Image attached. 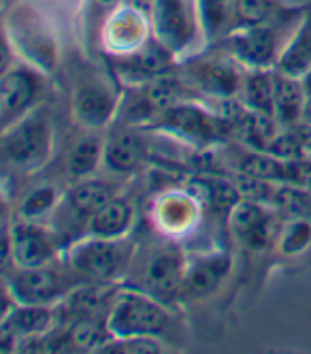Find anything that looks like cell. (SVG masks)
Masks as SVG:
<instances>
[{
  "label": "cell",
  "instance_id": "31",
  "mask_svg": "<svg viewBox=\"0 0 311 354\" xmlns=\"http://www.w3.org/2000/svg\"><path fill=\"white\" fill-rule=\"evenodd\" d=\"M232 5V30L249 28L271 21L273 0H230Z\"/></svg>",
  "mask_w": 311,
  "mask_h": 354
},
{
  "label": "cell",
  "instance_id": "5",
  "mask_svg": "<svg viewBox=\"0 0 311 354\" xmlns=\"http://www.w3.org/2000/svg\"><path fill=\"white\" fill-rule=\"evenodd\" d=\"M5 41L13 58L47 75L58 66L60 49L49 19L30 5H15L5 17Z\"/></svg>",
  "mask_w": 311,
  "mask_h": 354
},
{
  "label": "cell",
  "instance_id": "19",
  "mask_svg": "<svg viewBox=\"0 0 311 354\" xmlns=\"http://www.w3.org/2000/svg\"><path fill=\"white\" fill-rule=\"evenodd\" d=\"M111 60H113V73L117 75V82L122 88L143 86L156 77L173 73L179 64V58L153 35L139 52L124 56V58H111Z\"/></svg>",
  "mask_w": 311,
  "mask_h": 354
},
{
  "label": "cell",
  "instance_id": "28",
  "mask_svg": "<svg viewBox=\"0 0 311 354\" xmlns=\"http://www.w3.org/2000/svg\"><path fill=\"white\" fill-rule=\"evenodd\" d=\"M200 37L207 45H214L232 32V5L230 0H194Z\"/></svg>",
  "mask_w": 311,
  "mask_h": 354
},
{
  "label": "cell",
  "instance_id": "29",
  "mask_svg": "<svg viewBox=\"0 0 311 354\" xmlns=\"http://www.w3.org/2000/svg\"><path fill=\"white\" fill-rule=\"evenodd\" d=\"M273 248L283 259H299L311 248V220L299 216H286L281 220Z\"/></svg>",
  "mask_w": 311,
  "mask_h": 354
},
{
  "label": "cell",
  "instance_id": "9",
  "mask_svg": "<svg viewBox=\"0 0 311 354\" xmlns=\"http://www.w3.org/2000/svg\"><path fill=\"white\" fill-rule=\"evenodd\" d=\"M177 73L188 86V92H196L209 103H222V100L239 98L245 68L222 54L220 49H214V52L202 56L181 58Z\"/></svg>",
  "mask_w": 311,
  "mask_h": 354
},
{
  "label": "cell",
  "instance_id": "23",
  "mask_svg": "<svg viewBox=\"0 0 311 354\" xmlns=\"http://www.w3.org/2000/svg\"><path fill=\"white\" fill-rule=\"evenodd\" d=\"M135 224H137V209L133 205V201L117 194L90 218L86 235L122 239V237H131Z\"/></svg>",
  "mask_w": 311,
  "mask_h": 354
},
{
  "label": "cell",
  "instance_id": "2",
  "mask_svg": "<svg viewBox=\"0 0 311 354\" xmlns=\"http://www.w3.org/2000/svg\"><path fill=\"white\" fill-rule=\"evenodd\" d=\"M149 129L192 151H209L211 147L226 143L232 135L228 120L220 111L205 105L202 100L190 98L171 105Z\"/></svg>",
  "mask_w": 311,
  "mask_h": 354
},
{
  "label": "cell",
  "instance_id": "16",
  "mask_svg": "<svg viewBox=\"0 0 311 354\" xmlns=\"http://www.w3.org/2000/svg\"><path fill=\"white\" fill-rule=\"evenodd\" d=\"M151 39L149 13L133 3L117 5L107 15L100 30L102 52L109 58L131 56Z\"/></svg>",
  "mask_w": 311,
  "mask_h": 354
},
{
  "label": "cell",
  "instance_id": "21",
  "mask_svg": "<svg viewBox=\"0 0 311 354\" xmlns=\"http://www.w3.org/2000/svg\"><path fill=\"white\" fill-rule=\"evenodd\" d=\"M232 271V257L226 250H211L188 257L184 277V301L205 299L214 295Z\"/></svg>",
  "mask_w": 311,
  "mask_h": 354
},
{
  "label": "cell",
  "instance_id": "32",
  "mask_svg": "<svg viewBox=\"0 0 311 354\" xmlns=\"http://www.w3.org/2000/svg\"><path fill=\"white\" fill-rule=\"evenodd\" d=\"M162 348L158 337H109L98 354H158Z\"/></svg>",
  "mask_w": 311,
  "mask_h": 354
},
{
  "label": "cell",
  "instance_id": "25",
  "mask_svg": "<svg viewBox=\"0 0 311 354\" xmlns=\"http://www.w3.org/2000/svg\"><path fill=\"white\" fill-rule=\"evenodd\" d=\"M311 68V7L301 11L299 24L294 26L288 43L283 45L275 71L303 80Z\"/></svg>",
  "mask_w": 311,
  "mask_h": 354
},
{
  "label": "cell",
  "instance_id": "13",
  "mask_svg": "<svg viewBox=\"0 0 311 354\" xmlns=\"http://www.w3.org/2000/svg\"><path fill=\"white\" fill-rule=\"evenodd\" d=\"M122 86L117 88L102 75H84L70 92V115L84 131L100 133L117 120Z\"/></svg>",
  "mask_w": 311,
  "mask_h": 354
},
{
  "label": "cell",
  "instance_id": "3",
  "mask_svg": "<svg viewBox=\"0 0 311 354\" xmlns=\"http://www.w3.org/2000/svg\"><path fill=\"white\" fill-rule=\"evenodd\" d=\"M173 308L135 286H120L107 312L111 337H158L164 339L173 328Z\"/></svg>",
  "mask_w": 311,
  "mask_h": 354
},
{
  "label": "cell",
  "instance_id": "4",
  "mask_svg": "<svg viewBox=\"0 0 311 354\" xmlns=\"http://www.w3.org/2000/svg\"><path fill=\"white\" fill-rule=\"evenodd\" d=\"M3 160L15 173H37L54 156V118L43 103L11 124L0 137Z\"/></svg>",
  "mask_w": 311,
  "mask_h": 354
},
{
  "label": "cell",
  "instance_id": "1",
  "mask_svg": "<svg viewBox=\"0 0 311 354\" xmlns=\"http://www.w3.org/2000/svg\"><path fill=\"white\" fill-rule=\"evenodd\" d=\"M139 245L131 237L105 239L84 235L68 243L62 252V261L84 282L120 286L135 265Z\"/></svg>",
  "mask_w": 311,
  "mask_h": 354
},
{
  "label": "cell",
  "instance_id": "6",
  "mask_svg": "<svg viewBox=\"0 0 311 354\" xmlns=\"http://www.w3.org/2000/svg\"><path fill=\"white\" fill-rule=\"evenodd\" d=\"M79 284H84V280H79L62 259L41 267L5 269V292L13 303L56 308Z\"/></svg>",
  "mask_w": 311,
  "mask_h": 354
},
{
  "label": "cell",
  "instance_id": "26",
  "mask_svg": "<svg viewBox=\"0 0 311 354\" xmlns=\"http://www.w3.org/2000/svg\"><path fill=\"white\" fill-rule=\"evenodd\" d=\"M102 154H105V139L98 133L84 131L79 139H75L64 158V173L70 182L86 180L98 173L102 167Z\"/></svg>",
  "mask_w": 311,
  "mask_h": 354
},
{
  "label": "cell",
  "instance_id": "20",
  "mask_svg": "<svg viewBox=\"0 0 311 354\" xmlns=\"http://www.w3.org/2000/svg\"><path fill=\"white\" fill-rule=\"evenodd\" d=\"M149 162V147L135 126L115 122L105 137L102 167L113 177H133Z\"/></svg>",
  "mask_w": 311,
  "mask_h": 354
},
{
  "label": "cell",
  "instance_id": "27",
  "mask_svg": "<svg viewBox=\"0 0 311 354\" xmlns=\"http://www.w3.org/2000/svg\"><path fill=\"white\" fill-rule=\"evenodd\" d=\"M273 80H275V68L245 71L237 100L249 113L275 115L273 113Z\"/></svg>",
  "mask_w": 311,
  "mask_h": 354
},
{
  "label": "cell",
  "instance_id": "24",
  "mask_svg": "<svg viewBox=\"0 0 311 354\" xmlns=\"http://www.w3.org/2000/svg\"><path fill=\"white\" fill-rule=\"evenodd\" d=\"M307 107V90L303 80L290 77L275 71L273 80V113L286 129H296L303 124Z\"/></svg>",
  "mask_w": 311,
  "mask_h": 354
},
{
  "label": "cell",
  "instance_id": "33",
  "mask_svg": "<svg viewBox=\"0 0 311 354\" xmlns=\"http://www.w3.org/2000/svg\"><path fill=\"white\" fill-rule=\"evenodd\" d=\"M301 137H303V158L311 162V124H301Z\"/></svg>",
  "mask_w": 311,
  "mask_h": 354
},
{
  "label": "cell",
  "instance_id": "30",
  "mask_svg": "<svg viewBox=\"0 0 311 354\" xmlns=\"http://www.w3.org/2000/svg\"><path fill=\"white\" fill-rule=\"evenodd\" d=\"M64 190H60L56 184H41L35 186L32 190H28L15 207L17 218L21 220H35V222H43L47 216H51L56 212V207L60 205Z\"/></svg>",
  "mask_w": 311,
  "mask_h": 354
},
{
  "label": "cell",
  "instance_id": "10",
  "mask_svg": "<svg viewBox=\"0 0 311 354\" xmlns=\"http://www.w3.org/2000/svg\"><path fill=\"white\" fill-rule=\"evenodd\" d=\"M117 184L109 177H86V180L70 182L64 190L60 205L49 216V226L58 233L64 248L68 245V229H82L88 233L90 218L113 196H117Z\"/></svg>",
  "mask_w": 311,
  "mask_h": 354
},
{
  "label": "cell",
  "instance_id": "22",
  "mask_svg": "<svg viewBox=\"0 0 311 354\" xmlns=\"http://www.w3.org/2000/svg\"><path fill=\"white\" fill-rule=\"evenodd\" d=\"M184 188L198 201L205 212H218L228 214V209L241 198V192L235 184V180L228 175H216V173H202L192 175L186 180Z\"/></svg>",
  "mask_w": 311,
  "mask_h": 354
},
{
  "label": "cell",
  "instance_id": "11",
  "mask_svg": "<svg viewBox=\"0 0 311 354\" xmlns=\"http://www.w3.org/2000/svg\"><path fill=\"white\" fill-rule=\"evenodd\" d=\"M135 261L139 263V284L135 288L149 292L171 308L184 301L188 257L175 241L167 239V243L151 248L143 257L137 252Z\"/></svg>",
  "mask_w": 311,
  "mask_h": 354
},
{
  "label": "cell",
  "instance_id": "14",
  "mask_svg": "<svg viewBox=\"0 0 311 354\" xmlns=\"http://www.w3.org/2000/svg\"><path fill=\"white\" fill-rule=\"evenodd\" d=\"M151 35L181 60L194 47L200 28L190 0H151Z\"/></svg>",
  "mask_w": 311,
  "mask_h": 354
},
{
  "label": "cell",
  "instance_id": "15",
  "mask_svg": "<svg viewBox=\"0 0 311 354\" xmlns=\"http://www.w3.org/2000/svg\"><path fill=\"white\" fill-rule=\"evenodd\" d=\"M224 220L232 239L252 252L273 248L281 224L277 207L245 196L228 209Z\"/></svg>",
  "mask_w": 311,
  "mask_h": 354
},
{
  "label": "cell",
  "instance_id": "7",
  "mask_svg": "<svg viewBox=\"0 0 311 354\" xmlns=\"http://www.w3.org/2000/svg\"><path fill=\"white\" fill-rule=\"evenodd\" d=\"M301 13L292 21H265L249 28H237L214 43V49L235 60L245 71L275 68L283 45L288 43Z\"/></svg>",
  "mask_w": 311,
  "mask_h": 354
},
{
  "label": "cell",
  "instance_id": "17",
  "mask_svg": "<svg viewBox=\"0 0 311 354\" xmlns=\"http://www.w3.org/2000/svg\"><path fill=\"white\" fill-rule=\"evenodd\" d=\"M202 205L181 186L173 190H164L153 198L149 218L151 226L164 239H181L188 237L202 218Z\"/></svg>",
  "mask_w": 311,
  "mask_h": 354
},
{
  "label": "cell",
  "instance_id": "18",
  "mask_svg": "<svg viewBox=\"0 0 311 354\" xmlns=\"http://www.w3.org/2000/svg\"><path fill=\"white\" fill-rule=\"evenodd\" d=\"M56 324V308L13 303L11 308H5L3 322H0V344H3L5 352H21L23 346L47 335Z\"/></svg>",
  "mask_w": 311,
  "mask_h": 354
},
{
  "label": "cell",
  "instance_id": "8",
  "mask_svg": "<svg viewBox=\"0 0 311 354\" xmlns=\"http://www.w3.org/2000/svg\"><path fill=\"white\" fill-rule=\"evenodd\" d=\"M64 243L51 226L35 220H3V269L41 267L62 259Z\"/></svg>",
  "mask_w": 311,
  "mask_h": 354
},
{
  "label": "cell",
  "instance_id": "12",
  "mask_svg": "<svg viewBox=\"0 0 311 354\" xmlns=\"http://www.w3.org/2000/svg\"><path fill=\"white\" fill-rule=\"evenodd\" d=\"M47 88V73L17 58L9 66H5L3 80H0V126H3V131L21 120L26 113L43 105Z\"/></svg>",
  "mask_w": 311,
  "mask_h": 354
},
{
  "label": "cell",
  "instance_id": "34",
  "mask_svg": "<svg viewBox=\"0 0 311 354\" xmlns=\"http://www.w3.org/2000/svg\"><path fill=\"white\" fill-rule=\"evenodd\" d=\"M303 84H305V90H307V98H311V68L307 71V75L303 77Z\"/></svg>",
  "mask_w": 311,
  "mask_h": 354
}]
</instances>
